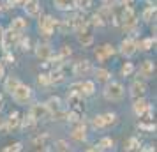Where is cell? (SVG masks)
I'll return each instance as SVG.
<instances>
[{
	"mask_svg": "<svg viewBox=\"0 0 157 152\" xmlns=\"http://www.w3.org/2000/svg\"><path fill=\"white\" fill-rule=\"evenodd\" d=\"M104 97L108 101H120L124 97V87L118 81H111L104 87Z\"/></svg>",
	"mask_w": 157,
	"mask_h": 152,
	"instance_id": "6da1fadb",
	"label": "cell"
},
{
	"mask_svg": "<svg viewBox=\"0 0 157 152\" xmlns=\"http://www.w3.org/2000/svg\"><path fill=\"white\" fill-rule=\"evenodd\" d=\"M62 81H64V72L62 71H53L50 74V83H62Z\"/></svg>",
	"mask_w": 157,
	"mask_h": 152,
	"instance_id": "4316f807",
	"label": "cell"
},
{
	"mask_svg": "<svg viewBox=\"0 0 157 152\" xmlns=\"http://www.w3.org/2000/svg\"><path fill=\"white\" fill-rule=\"evenodd\" d=\"M90 27H92V25L88 23L85 29L78 32V43L81 44L83 48H88V46L94 43V34H92V29H90Z\"/></svg>",
	"mask_w": 157,
	"mask_h": 152,
	"instance_id": "5b68a950",
	"label": "cell"
},
{
	"mask_svg": "<svg viewBox=\"0 0 157 152\" xmlns=\"http://www.w3.org/2000/svg\"><path fill=\"white\" fill-rule=\"evenodd\" d=\"M2 106H4V97L0 95V110H2Z\"/></svg>",
	"mask_w": 157,
	"mask_h": 152,
	"instance_id": "816d5d0a",
	"label": "cell"
},
{
	"mask_svg": "<svg viewBox=\"0 0 157 152\" xmlns=\"http://www.w3.org/2000/svg\"><path fill=\"white\" fill-rule=\"evenodd\" d=\"M90 71H92V65H90L88 60H79V62H76L74 67H72L74 76H86Z\"/></svg>",
	"mask_w": 157,
	"mask_h": 152,
	"instance_id": "8fae6325",
	"label": "cell"
},
{
	"mask_svg": "<svg viewBox=\"0 0 157 152\" xmlns=\"http://www.w3.org/2000/svg\"><path fill=\"white\" fill-rule=\"evenodd\" d=\"M94 90H95V85H94V81H83L81 83V94L85 95H92Z\"/></svg>",
	"mask_w": 157,
	"mask_h": 152,
	"instance_id": "603a6c76",
	"label": "cell"
},
{
	"mask_svg": "<svg viewBox=\"0 0 157 152\" xmlns=\"http://www.w3.org/2000/svg\"><path fill=\"white\" fill-rule=\"evenodd\" d=\"M148 103L145 101V99H143V97H140V99H136L134 101V113L136 115H145V111H147V110H148Z\"/></svg>",
	"mask_w": 157,
	"mask_h": 152,
	"instance_id": "ac0fdd59",
	"label": "cell"
},
{
	"mask_svg": "<svg viewBox=\"0 0 157 152\" xmlns=\"http://www.w3.org/2000/svg\"><path fill=\"white\" fill-rule=\"evenodd\" d=\"M154 16H155V6H148V7L145 9V13H143V20L145 21H150Z\"/></svg>",
	"mask_w": 157,
	"mask_h": 152,
	"instance_id": "f1b7e54d",
	"label": "cell"
},
{
	"mask_svg": "<svg viewBox=\"0 0 157 152\" xmlns=\"http://www.w3.org/2000/svg\"><path fill=\"white\" fill-rule=\"evenodd\" d=\"M4 76V65H0V78Z\"/></svg>",
	"mask_w": 157,
	"mask_h": 152,
	"instance_id": "681fc988",
	"label": "cell"
},
{
	"mask_svg": "<svg viewBox=\"0 0 157 152\" xmlns=\"http://www.w3.org/2000/svg\"><path fill=\"white\" fill-rule=\"evenodd\" d=\"M90 25H92V27H102V25H104V21H102V18L95 13V14L92 16V21H90Z\"/></svg>",
	"mask_w": 157,
	"mask_h": 152,
	"instance_id": "d590c367",
	"label": "cell"
},
{
	"mask_svg": "<svg viewBox=\"0 0 157 152\" xmlns=\"http://www.w3.org/2000/svg\"><path fill=\"white\" fill-rule=\"evenodd\" d=\"M72 138H74V140H78V142H83V140L86 138V129H85V126H83V124L78 126L76 129L72 131Z\"/></svg>",
	"mask_w": 157,
	"mask_h": 152,
	"instance_id": "44dd1931",
	"label": "cell"
},
{
	"mask_svg": "<svg viewBox=\"0 0 157 152\" xmlns=\"http://www.w3.org/2000/svg\"><path fill=\"white\" fill-rule=\"evenodd\" d=\"M125 149H127V152H138L140 150V140L138 138H129Z\"/></svg>",
	"mask_w": 157,
	"mask_h": 152,
	"instance_id": "d4e9b609",
	"label": "cell"
},
{
	"mask_svg": "<svg viewBox=\"0 0 157 152\" xmlns=\"http://www.w3.org/2000/svg\"><path fill=\"white\" fill-rule=\"evenodd\" d=\"M0 37H2V29H0Z\"/></svg>",
	"mask_w": 157,
	"mask_h": 152,
	"instance_id": "f5cc1de1",
	"label": "cell"
},
{
	"mask_svg": "<svg viewBox=\"0 0 157 152\" xmlns=\"http://www.w3.org/2000/svg\"><path fill=\"white\" fill-rule=\"evenodd\" d=\"M86 152H99V149H95V147H92V149H88Z\"/></svg>",
	"mask_w": 157,
	"mask_h": 152,
	"instance_id": "c3c4849f",
	"label": "cell"
},
{
	"mask_svg": "<svg viewBox=\"0 0 157 152\" xmlns=\"http://www.w3.org/2000/svg\"><path fill=\"white\" fill-rule=\"evenodd\" d=\"M55 152H69V147H67V143L64 140H58L55 143Z\"/></svg>",
	"mask_w": 157,
	"mask_h": 152,
	"instance_id": "d6a6232c",
	"label": "cell"
},
{
	"mask_svg": "<svg viewBox=\"0 0 157 152\" xmlns=\"http://www.w3.org/2000/svg\"><path fill=\"white\" fill-rule=\"evenodd\" d=\"M97 147H99L101 150H109V149H113V140L111 138H102Z\"/></svg>",
	"mask_w": 157,
	"mask_h": 152,
	"instance_id": "83f0119b",
	"label": "cell"
},
{
	"mask_svg": "<svg viewBox=\"0 0 157 152\" xmlns=\"http://www.w3.org/2000/svg\"><path fill=\"white\" fill-rule=\"evenodd\" d=\"M34 126H36V120H34L30 115L23 119V127H25V129H27V127H34Z\"/></svg>",
	"mask_w": 157,
	"mask_h": 152,
	"instance_id": "8d00e7d4",
	"label": "cell"
},
{
	"mask_svg": "<svg viewBox=\"0 0 157 152\" xmlns=\"http://www.w3.org/2000/svg\"><path fill=\"white\" fill-rule=\"evenodd\" d=\"M115 53V50H113V46L111 44H104V46H101V48H97L95 50V58L99 60V62H104L108 57H111Z\"/></svg>",
	"mask_w": 157,
	"mask_h": 152,
	"instance_id": "5bb4252c",
	"label": "cell"
},
{
	"mask_svg": "<svg viewBox=\"0 0 157 152\" xmlns=\"http://www.w3.org/2000/svg\"><path fill=\"white\" fill-rule=\"evenodd\" d=\"M20 113L18 111H13L11 115H9V119L6 120V131H14V129H18V126H20Z\"/></svg>",
	"mask_w": 157,
	"mask_h": 152,
	"instance_id": "2e32d148",
	"label": "cell"
},
{
	"mask_svg": "<svg viewBox=\"0 0 157 152\" xmlns=\"http://www.w3.org/2000/svg\"><path fill=\"white\" fill-rule=\"evenodd\" d=\"M138 152H155L152 147H148V149H143V150H138Z\"/></svg>",
	"mask_w": 157,
	"mask_h": 152,
	"instance_id": "7dc6e473",
	"label": "cell"
},
{
	"mask_svg": "<svg viewBox=\"0 0 157 152\" xmlns=\"http://www.w3.org/2000/svg\"><path fill=\"white\" fill-rule=\"evenodd\" d=\"M55 6L62 11H67V9L76 7V0H55Z\"/></svg>",
	"mask_w": 157,
	"mask_h": 152,
	"instance_id": "ffe728a7",
	"label": "cell"
},
{
	"mask_svg": "<svg viewBox=\"0 0 157 152\" xmlns=\"http://www.w3.org/2000/svg\"><path fill=\"white\" fill-rule=\"evenodd\" d=\"M94 74H95L97 81H108L109 78H111L109 71H106V69H95V71H94Z\"/></svg>",
	"mask_w": 157,
	"mask_h": 152,
	"instance_id": "cb8c5ba5",
	"label": "cell"
},
{
	"mask_svg": "<svg viewBox=\"0 0 157 152\" xmlns=\"http://www.w3.org/2000/svg\"><path fill=\"white\" fill-rule=\"evenodd\" d=\"M102 119H104V126H111V124H115V119H117V117H115V113H104V115H102Z\"/></svg>",
	"mask_w": 157,
	"mask_h": 152,
	"instance_id": "e575fe53",
	"label": "cell"
},
{
	"mask_svg": "<svg viewBox=\"0 0 157 152\" xmlns=\"http://www.w3.org/2000/svg\"><path fill=\"white\" fill-rule=\"evenodd\" d=\"M134 0H122V6H125V7H131V4H132Z\"/></svg>",
	"mask_w": 157,
	"mask_h": 152,
	"instance_id": "ee69618b",
	"label": "cell"
},
{
	"mask_svg": "<svg viewBox=\"0 0 157 152\" xmlns=\"http://www.w3.org/2000/svg\"><path fill=\"white\" fill-rule=\"evenodd\" d=\"M21 149H23V143H21V142H16V143L6 147V149H4V152H20Z\"/></svg>",
	"mask_w": 157,
	"mask_h": 152,
	"instance_id": "1f68e13d",
	"label": "cell"
},
{
	"mask_svg": "<svg viewBox=\"0 0 157 152\" xmlns=\"http://www.w3.org/2000/svg\"><path fill=\"white\" fill-rule=\"evenodd\" d=\"M132 71H134V65L131 64V62H125V64L122 65V74H124V76H129Z\"/></svg>",
	"mask_w": 157,
	"mask_h": 152,
	"instance_id": "836d02e7",
	"label": "cell"
},
{
	"mask_svg": "<svg viewBox=\"0 0 157 152\" xmlns=\"http://www.w3.org/2000/svg\"><path fill=\"white\" fill-rule=\"evenodd\" d=\"M20 85V80L18 78H14V76H9L7 80H6V90H7L9 94H13L14 92V88Z\"/></svg>",
	"mask_w": 157,
	"mask_h": 152,
	"instance_id": "7402d4cb",
	"label": "cell"
},
{
	"mask_svg": "<svg viewBox=\"0 0 157 152\" xmlns=\"http://www.w3.org/2000/svg\"><path fill=\"white\" fill-rule=\"evenodd\" d=\"M4 60H6L7 64H13V62H14V57H13L11 53H6V57H4Z\"/></svg>",
	"mask_w": 157,
	"mask_h": 152,
	"instance_id": "b9f144b4",
	"label": "cell"
},
{
	"mask_svg": "<svg viewBox=\"0 0 157 152\" xmlns=\"http://www.w3.org/2000/svg\"><path fill=\"white\" fill-rule=\"evenodd\" d=\"M155 44V37H148V39H143L141 41V50H145V51H148V50H152V46Z\"/></svg>",
	"mask_w": 157,
	"mask_h": 152,
	"instance_id": "f546056e",
	"label": "cell"
},
{
	"mask_svg": "<svg viewBox=\"0 0 157 152\" xmlns=\"http://www.w3.org/2000/svg\"><path fill=\"white\" fill-rule=\"evenodd\" d=\"M136 23H138V20H136V13L132 11V7H124V14H122V27L125 30L132 29V27H136Z\"/></svg>",
	"mask_w": 157,
	"mask_h": 152,
	"instance_id": "277c9868",
	"label": "cell"
},
{
	"mask_svg": "<svg viewBox=\"0 0 157 152\" xmlns=\"http://www.w3.org/2000/svg\"><path fill=\"white\" fill-rule=\"evenodd\" d=\"M101 2H104V4H113L115 0H101Z\"/></svg>",
	"mask_w": 157,
	"mask_h": 152,
	"instance_id": "f907efd6",
	"label": "cell"
},
{
	"mask_svg": "<svg viewBox=\"0 0 157 152\" xmlns=\"http://www.w3.org/2000/svg\"><path fill=\"white\" fill-rule=\"evenodd\" d=\"M147 94V85L143 83V81H134L132 85H131V97L132 99H140L143 95Z\"/></svg>",
	"mask_w": 157,
	"mask_h": 152,
	"instance_id": "9a60e30c",
	"label": "cell"
},
{
	"mask_svg": "<svg viewBox=\"0 0 157 152\" xmlns=\"http://www.w3.org/2000/svg\"><path fill=\"white\" fill-rule=\"evenodd\" d=\"M29 0H14V4H18V6H25Z\"/></svg>",
	"mask_w": 157,
	"mask_h": 152,
	"instance_id": "bcb514c9",
	"label": "cell"
},
{
	"mask_svg": "<svg viewBox=\"0 0 157 152\" xmlns=\"http://www.w3.org/2000/svg\"><path fill=\"white\" fill-rule=\"evenodd\" d=\"M37 81H39L41 85H50V74H39Z\"/></svg>",
	"mask_w": 157,
	"mask_h": 152,
	"instance_id": "74e56055",
	"label": "cell"
},
{
	"mask_svg": "<svg viewBox=\"0 0 157 152\" xmlns=\"http://www.w3.org/2000/svg\"><path fill=\"white\" fill-rule=\"evenodd\" d=\"M23 7H25V13L29 16H37L41 13V4H39V0H29Z\"/></svg>",
	"mask_w": 157,
	"mask_h": 152,
	"instance_id": "e0dca14e",
	"label": "cell"
},
{
	"mask_svg": "<svg viewBox=\"0 0 157 152\" xmlns=\"http://www.w3.org/2000/svg\"><path fill=\"white\" fill-rule=\"evenodd\" d=\"M50 140V134H41V136H37L32 140V145L34 147H46V142Z\"/></svg>",
	"mask_w": 157,
	"mask_h": 152,
	"instance_id": "484cf974",
	"label": "cell"
},
{
	"mask_svg": "<svg viewBox=\"0 0 157 152\" xmlns=\"http://www.w3.org/2000/svg\"><path fill=\"white\" fill-rule=\"evenodd\" d=\"M136 50H138V43H136L134 39H125V41H122L120 44V51L122 55H125V57H132L136 53Z\"/></svg>",
	"mask_w": 157,
	"mask_h": 152,
	"instance_id": "30bf717a",
	"label": "cell"
},
{
	"mask_svg": "<svg viewBox=\"0 0 157 152\" xmlns=\"http://www.w3.org/2000/svg\"><path fill=\"white\" fill-rule=\"evenodd\" d=\"M92 126L95 127V129H104L106 126H104V119H102V115H97V117H94V120H92Z\"/></svg>",
	"mask_w": 157,
	"mask_h": 152,
	"instance_id": "4dcf8cb0",
	"label": "cell"
},
{
	"mask_svg": "<svg viewBox=\"0 0 157 152\" xmlns=\"http://www.w3.org/2000/svg\"><path fill=\"white\" fill-rule=\"evenodd\" d=\"M18 37H20V34L18 32H14V30H6V32H2V46H4V50H9V48H13V44L18 43Z\"/></svg>",
	"mask_w": 157,
	"mask_h": 152,
	"instance_id": "52a82bcc",
	"label": "cell"
},
{
	"mask_svg": "<svg viewBox=\"0 0 157 152\" xmlns=\"http://www.w3.org/2000/svg\"><path fill=\"white\" fill-rule=\"evenodd\" d=\"M34 120H48L51 117V113H50V110L46 108V104H41V103H37V104H34L32 108H30V113H29Z\"/></svg>",
	"mask_w": 157,
	"mask_h": 152,
	"instance_id": "7a4b0ae2",
	"label": "cell"
},
{
	"mask_svg": "<svg viewBox=\"0 0 157 152\" xmlns=\"http://www.w3.org/2000/svg\"><path fill=\"white\" fill-rule=\"evenodd\" d=\"M67 103H69V106H71L72 111H83V108H85V101H83V94H74V92H71L69 94V97H67Z\"/></svg>",
	"mask_w": 157,
	"mask_h": 152,
	"instance_id": "ba28073f",
	"label": "cell"
},
{
	"mask_svg": "<svg viewBox=\"0 0 157 152\" xmlns=\"http://www.w3.org/2000/svg\"><path fill=\"white\" fill-rule=\"evenodd\" d=\"M0 129L4 131V133H7V131H6V120H4V119H0Z\"/></svg>",
	"mask_w": 157,
	"mask_h": 152,
	"instance_id": "f6af8a7d",
	"label": "cell"
},
{
	"mask_svg": "<svg viewBox=\"0 0 157 152\" xmlns=\"http://www.w3.org/2000/svg\"><path fill=\"white\" fill-rule=\"evenodd\" d=\"M90 4H92V0H76V6H79V7H83V9H88Z\"/></svg>",
	"mask_w": 157,
	"mask_h": 152,
	"instance_id": "f35d334b",
	"label": "cell"
},
{
	"mask_svg": "<svg viewBox=\"0 0 157 152\" xmlns=\"http://www.w3.org/2000/svg\"><path fill=\"white\" fill-rule=\"evenodd\" d=\"M9 29L20 34V32H23V30L27 29V20H23V18H16V20H13V23H11Z\"/></svg>",
	"mask_w": 157,
	"mask_h": 152,
	"instance_id": "d6986e66",
	"label": "cell"
},
{
	"mask_svg": "<svg viewBox=\"0 0 157 152\" xmlns=\"http://www.w3.org/2000/svg\"><path fill=\"white\" fill-rule=\"evenodd\" d=\"M30 94H32V92H30V87L20 83V85L14 88V92H13V99H14L18 104H27V101L30 99Z\"/></svg>",
	"mask_w": 157,
	"mask_h": 152,
	"instance_id": "3957f363",
	"label": "cell"
},
{
	"mask_svg": "<svg viewBox=\"0 0 157 152\" xmlns=\"http://www.w3.org/2000/svg\"><path fill=\"white\" fill-rule=\"evenodd\" d=\"M138 72H140V76H143V78H152L154 72H155V64H154L152 60H145V62L140 65Z\"/></svg>",
	"mask_w": 157,
	"mask_h": 152,
	"instance_id": "7c38bea8",
	"label": "cell"
},
{
	"mask_svg": "<svg viewBox=\"0 0 157 152\" xmlns=\"http://www.w3.org/2000/svg\"><path fill=\"white\" fill-rule=\"evenodd\" d=\"M72 51H71V46H62V51H60V57L65 58V57H69Z\"/></svg>",
	"mask_w": 157,
	"mask_h": 152,
	"instance_id": "ab89813d",
	"label": "cell"
},
{
	"mask_svg": "<svg viewBox=\"0 0 157 152\" xmlns=\"http://www.w3.org/2000/svg\"><path fill=\"white\" fill-rule=\"evenodd\" d=\"M46 108L50 110V113L55 117H67V113L62 111V104H60V99L58 97H51L50 101L46 103Z\"/></svg>",
	"mask_w": 157,
	"mask_h": 152,
	"instance_id": "9c48e42d",
	"label": "cell"
},
{
	"mask_svg": "<svg viewBox=\"0 0 157 152\" xmlns=\"http://www.w3.org/2000/svg\"><path fill=\"white\" fill-rule=\"evenodd\" d=\"M55 27H57V21L51 16H44V18L39 20V30L43 32V36H51Z\"/></svg>",
	"mask_w": 157,
	"mask_h": 152,
	"instance_id": "8992f818",
	"label": "cell"
},
{
	"mask_svg": "<svg viewBox=\"0 0 157 152\" xmlns=\"http://www.w3.org/2000/svg\"><path fill=\"white\" fill-rule=\"evenodd\" d=\"M71 92H74V94H81V83H74V85H71Z\"/></svg>",
	"mask_w": 157,
	"mask_h": 152,
	"instance_id": "60d3db41",
	"label": "cell"
},
{
	"mask_svg": "<svg viewBox=\"0 0 157 152\" xmlns=\"http://www.w3.org/2000/svg\"><path fill=\"white\" fill-rule=\"evenodd\" d=\"M36 55L41 60H51L53 58V50H51L50 44H39L36 48Z\"/></svg>",
	"mask_w": 157,
	"mask_h": 152,
	"instance_id": "4fadbf2b",
	"label": "cell"
},
{
	"mask_svg": "<svg viewBox=\"0 0 157 152\" xmlns=\"http://www.w3.org/2000/svg\"><path fill=\"white\" fill-rule=\"evenodd\" d=\"M29 44H30V41H29V39H23L20 46H21V50L25 51V50H29Z\"/></svg>",
	"mask_w": 157,
	"mask_h": 152,
	"instance_id": "7bdbcfd3",
	"label": "cell"
}]
</instances>
